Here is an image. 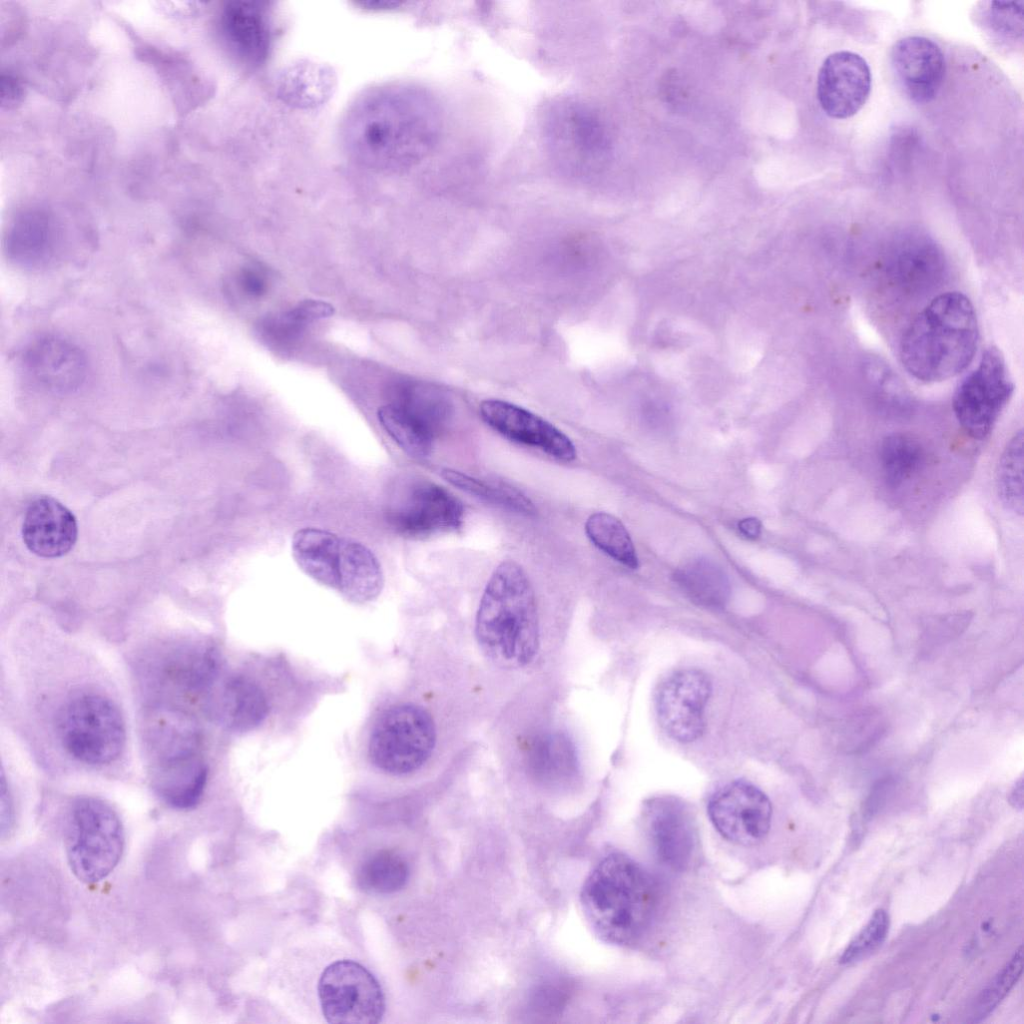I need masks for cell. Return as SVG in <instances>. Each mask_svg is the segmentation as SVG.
<instances>
[{
	"label": "cell",
	"mask_w": 1024,
	"mask_h": 1024,
	"mask_svg": "<svg viewBox=\"0 0 1024 1024\" xmlns=\"http://www.w3.org/2000/svg\"><path fill=\"white\" fill-rule=\"evenodd\" d=\"M1023 2H990L989 21L992 28L1006 36L1022 37Z\"/></svg>",
	"instance_id": "37"
},
{
	"label": "cell",
	"mask_w": 1024,
	"mask_h": 1024,
	"mask_svg": "<svg viewBox=\"0 0 1024 1024\" xmlns=\"http://www.w3.org/2000/svg\"><path fill=\"white\" fill-rule=\"evenodd\" d=\"M59 735L67 752L90 765H106L121 754L125 723L110 699L96 694L78 696L59 717Z\"/></svg>",
	"instance_id": "8"
},
{
	"label": "cell",
	"mask_w": 1024,
	"mask_h": 1024,
	"mask_svg": "<svg viewBox=\"0 0 1024 1024\" xmlns=\"http://www.w3.org/2000/svg\"><path fill=\"white\" fill-rule=\"evenodd\" d=\"M708 814L723 837L748 846L761 842L767 835L772 807L768 797L758 787L737 780L712 795L708 803Z\"/></svg>",
	"instance_id": "16"
},
{
	"label": "cell",
	"mask_w": 1024,
	"mask_h": 1024,
	"mask_svg": "<svg viewBox=\"0 0 1024 1024\" xmlns=\"http://www.w3.org/2000/svg\"><path fill=\"white\" fill-rule=\"evenodd\" d=\"M13 823V808L4 774L1 779V831L2 837L9 833Z\"/></svg>",
	"instance_id": "41"
},
{
	"label": "cell",
	"mask_w": 1024,
	"mask_h": 1024,
	"mask_svg": "<svg viewBox=\"0 0 1024 1024\" xmlns=\"http://www.w3.org/2000/svg\"><path fill=\"white\" fill-rule=\"evenodd\" d=\"M567 990L554 984L540 986L532 997L533 1008L541 1014L558 1012L567 1000Z\"/></svg>",
	"instance_id": "38"
},
{
	"label": "cell",
	"mask_w": 1024,
	"mask_h": 1024,
	"mask_svg": "<svg viewBox=\"0 0 1024 1024\" xmlns=\"http://www.w3.org/2000/svg\"><path fill=\"white\" fill-rule=\"evenodd\" d=\"M889 916L884 909H877L867 924L847 945L839 962L850 965L861 961L876 951L886 939Z\"/></svg>",
	"instance_id": "35"
},
{
	"label": "cell",
	"mask_w": 1024,
	"mask_h": 1024,
	"mask_svg": "<svg viewBox=\"0 0 1024 1024\" xmlns=\"http://www.w3.org/2000/svg\"><path fill=\"white\" fill-rule=\"evenodd\" d=\"M1013 392L1001 351L990 347L956 388L952 400L955 417L971 438L982 440L993 430Z\"/></svg>",
	"instance_id": "10"
},
{
	"label": "cell",
	"mask_w": 1024,
	"mask_h": 1024,
	"mask_svg": "<svg viewBox=\"0 0 1024 1024\" xmlns=\"http://www.w3.org/2000/svg\"><path fill=\"white\" fill-rule=\"evenodd\" d=\"M220 25L228 47L242 64L254 69L267 61L274 38L268 3L230 1L221 12Z\"/></svg>",
	"instance_id": "20"
},
{
	"label": "cell",
	"mask_w": 1024,
	"mask_h": 1024,
	"mask_svg": "<svg viewBox=\"0 0 1024 1024\" xmlns=\"http://www.w3.org/2000/svg\"><path fill=\"white\" fill-rule=\"evenodd\" d=\"M333 312V307L328 303L316 300H306L290 310L285 318L290 322L304 323L329 317Z\"/></svg>",
	"instance_id": "39"
},
{
	"label": "cell",
	"mask_w": 1024,
	"mask_h": 1024,
	"mask_svg": "<svg viewBox=\"0 0 1024 1024\" xmlns=\"http://www.w3.org/2000/svg\"><path fill=\"white\" fill-rule=\"evenodd\" d=\"M292 555L307 576L353 602L373 600L383 588L384 575L378 559L355 540L322 529L304 528L293 536Z\"/></svg>",
	"instance_id": "5"
},
{
	"label": "cell",
	"mask_w": 1024,
	"mask_h": 1024,
	"mask_svg": "<svg viewBox=\"0 0 1024 1024\" xmlns=\"http://www.w3.org/2000/svg\"><path fill=\"white\" fill-rule=\"evenodd\" d=\"M24 94L23 85L13 74H2L1 77V102L8 108L18 104Z\"/></svg>",
	"instance_id": "40"
},
{
	"label": "cell",
	"mask_w": 1024,
	"mask_h": 1024,
	"mask_svg": "<svg viewBox=\"0 0 1024 1024\" xmlns=\"http://www.w3.org/2000/svg\"><path fill=\"white\" fill-rule=\"evenodd\" d=\"M879 455L886 480L892 486H899L918 471L924 451L912 435L895 433L883 439Z\"/></svg>",
	"instance_id": "32"
},
{
	"label": "cell",
	"mask_w": 1024,
	"mask_h": 1024,
	"mask_svg": "<svg viewBox=\"0 0 1024 1024\" xmlns=\"http://www.w3.org/2000/svg\"><path fill=\"white\" fill-rule=\"evenodd\" d=\"M871 70L858 53L836 51L823 61L817 78V97L824 113L834 119L854 116L871 92Z\"/></svg>",
	"instance_id": "19"
},
{
	"label": "cell",
	"mask_w": 1024,
	"mask_h": 1024,
	"mask_svg": "<svg viewBox=\"0 0 1024 1024\" xmlns=\"http://www.w3.org/2000/svg\"><path fill=\"white\" fill-rule=\"evenodd\" d=\"M1022 971L1023 947L1020 945L1011 959L980 993L973 1007L972 1022L983 1020L999 1005L1017 983Z\"/></svg>",
	"instance_id": "34"
},
{
	"label": "cell",
	"mask_w": 1024,
	"mask_h": 1024,
	"mask_svg": "<svg viewBox=\"0 0 1024 1024\" xmlns=\"http://www.w3.org/2000/svg\"><path fill=\"white\" fill-rule=\"evenodd\" d=\"M408 877L406 861L393 851L382 850L360 865L356 879L359 887L366 892L390 894L402 889Z\"/></svg>",
	"instance_id": "31"
},
{
	"label": "cell",
	"mask_w": 1024,
	"mask_h": 1024,
	"mask_svg": "<svg viewBox=\"0 0 1024 1024\" xmlns=\"http://www.w3.org/2000/svg\"><path fill=\"white\" fill-rule=\"evenodd\" d=\"M884 271L894 288L907 296H921L943 281L946 260L933 239L919 232H908L889 246Z\"/></svg>",
	"instance_id": "17"
},
{
	"label": "cell",
	"mask_w": 1024,
	"mask_h": 1024,
	"mask_svg": "<svg viewBox=\"0 0 1024 1024\" xmlns=\"http://www.w3.org/2000/svg\"><path fill=\"white\" fill-rule=\"evenodd\" d=\"M1009 801H1010L1011 805L1014 806L1015 808L1020 809V810L1022 809V807H1023V780H1022V778L1019 779L1015 783V786L1013 787V789H1012V791L1010 793Z\"/></svg>",
	"instance_id": "44"
},
{
	"label": "cell",
	"mask_w": 1024,
	"mask_h": 1024,
	"mask_svg": "<svg viewBox=\"0 0 1024 1024\" xmlns=\"http://www.w3.org/2000/svg\"><path fill=\"white\" fill-rule=\"evenodd\" d=\"M441 474L453 486L491 505L525 516L536 513L531 500L508 484L477 479L453 469H443Z\"/></svg>",
	"instance_id": "29"
},
{
	"label": "cell",
	"mask_w": 1024,
	"mask_h": 1024,
	"mask_svg": "<svg viewBox=\"0 0 1024 1024\" xmlns=\"http://www.w3.org/2000/svg\"><path fill=\"white\" fill-rule=\"evenodd\" d=\"M528 759L532 773L541 781L567 780L576 772L574 747L561 734H546L536 738L530 746Z\"/></svg>",
	"instance_id": "28"
},
{
	"label": "cell",
	"mask_w": 1024,
	"mask_h": 1024,
	"mask_svg": "<svg viewBox=\"0 0 1024 1024\" xmlns=\"http://www.w3.org/2000/svg\"><path fill=\"white\" fill-rule=\"evenodd\" d=\"M584 529L593 545L607 556L631 569L638 567L631 537L618 518L606 512H596L587 518Z\"/></svg>",
	"instance_id": "30"
},
{
	"label": "cell",
	"mask_w": 1024,
	"mask_h": 1024,
	"mask_svg": "<svg viewBox=\"0 0 1024 1024\" xmlns=\"http://www.w3.org/2000/svg\"><path fill=\"white\" fill-rule=\"evenodd\" d=\"M580 903L596 936L609 944L627 946L638 941L652 922L657 889L637 862L613 853L586 878Z\"/></svg>",
	"instance_id": "4"
},
{
	"label": "cell",
	"mask_w": 1024,
	"mask_h": 1024,
	"mask_svg": "<svg viewBox=\"0 0 1024 1024\" xmlns=\"http://www.w3.org/2000/svg\"><path fill=\"white\" fill-rule=\"evenodd\" d=\"M77 534L75 516L58 500L40 496L29 504L22 537L32 553L44 558L61 557L73 548Z\"/></svg>",
	"instance_id": "23"
},
{
	"label": "cell",
	"mask_w": 1024,
	"mask_h": 1024,
	"mask_svg": "<svg viewBox=\"0 0 1024 1024\" xmlns=\"http://www.w3.org/2000/svg\"><path fill=\"white\" fill-rule=\"evenodd\" d=\"M893 786V779L886 777L881 779L872 789L871 795L867 801V810L870 813L876 811L880 805L885 802L887 795L889 794Z\"/></svg>",
	"instance_id": "42"
},
{
	"label": "cell",
	"mask_w": 1024,
	"mask_h": 1024,
	"mask_svg": "<svg viewBox=\"0 0 1024 1024\" xmlns=\"http://www.w3.org/2000/svg\"><path fill=\"white\" fill-rule=\"evenodd\" d=\"M325 1019L336 1024H376L385 1012V997L375 976L352 960L325 968L318 982Z\"/></svg>",
	"instance_id": "12"
},
{
	"label": "cell",
	"mask_w": 1024,
	"mask_h": 1024,
	"mask_svg": "<svg viewBox=\"0 0 1024 1024\" xmlns=\"http://www.w3.org/2000/svg\"><path fill=\"white\" fill-rule=\"evenodd\" d=\"M996 485L1003 505L1011 512L1023 514V433H1016L1001 455Z\"/></svg>",
	"instance_id": "33"
},
{
	"label": "cell",
	"mask_w": 1024,
	"mask_h": 1024,
	"mask_svg": "<svg viewBox=\"0 0 1024 1024\" xmlns=\"http://www.w3.org/2000/svg\"><path fill=\"white\" fill-rule=\"evenodd\" d=\"M388 521L400 535L421 538L456 531L464 521L461 501L444 487L423 478L406 479L388 504Z\"/></svg>",
	"instance_id": "11"
},
{
	"label": "cell",
	"mask_w": 1024,
	"mask_h": 1024,
	"mask_svg": "<svg viewBox=\"0 0 1024 1024\" xmlns=\"http://www.w3.org/2000/svg\"><path fill=\"white\" fill-rule=\"evenodd\" d=\"M738 529L747 538L755 539L761 533V522L754 517L745 518L739 521Z\"/></svg>",
	"instance_id": "43"
},
{
	"label": "cell",
	"mask_w": 1024,
	"mask_h": 1024,
	"mask_svg": "<svg viewBox=\"0 0 1024 1024\" xmlns=\"http://www.w3.org/2000/svg\"><path fill=\"white\" fill-rule=\"evenodd\" d=\"M219 677L204 694L209 714L234 731H248L258 726L268 711L267 700L260 687L240 675Z\"/></svg>",
	"instance_id": "24"
},
{
	"label": "cell",
	"mask_w": 1024,
	"mask_h": 1024,
	"mask_svg": "<svg viewBox=\"0 0 1024 1024\" xmlns=\"http://www.w3.org/2000/svg\"><path fill=\"white\" fill-rule=\"evenodd\" d=\"M675 582L695 603L709 607L725 606L730 596V583L723 569L715 562L698 558L679 567Z\"/></svg>",
	"instance_id": "27"
},
{
	"label": "cell",
	"mask_w": 1024,
	"mask_h": 1024,
	"mask_svg": "<svg viewBox=\"0 0 1024 1024\" xmlns=\"http://www.w3.org/2000/svg\"><path fill=\"white\" fill-rule=\"evenodd\" d=\"M712 693L708 675L696 668L674 671L658 686L655 710L658 722L673 740L688 743L705 730V709Z\"/></svg>",
	"instance_id": "14"
},
{
	"label": "cell",
	"mask_w": 1024,
	"mask_h": 1024,
	"mask_svg": "<svg viewBox=\"0 0 1024 1024\" xmlns=\"http://www.w3.org/2000/svg\"><path fill=\"white\" fill-rule=\"evenodd\" d=\"M443 131L438 100L411 84L373 87L350 106L342 125L348 155L383 173H402L424 161Z\"/></svg>",
	"instance_id": "1"
},
{
	"label": "cell",
	"mask_w": 1024,
	"mask_h": 1024,
	"mask_svg": "<svg viewBox=\"0 0 1024 1024\" xmlns=\"http://www.w3.org/2000/svg\"><path fill=\"white\" fill-rule=\"evenodd\" d=\"M479 412L483 421L505 438L538 449L563 462L574 461L577 450L571 439L552 423L513 403L487 399Z\"/></svg>",
	"instance_id": "18"
},
{
	"label": "cell",
	"mask_w": 1024,
	"mask_h": 1024,
	"mask_svg": "<svg viewBox=\"0 0 1024 1024\" xmlns=\"http://www.w3.org/2000/svg\"><path fill=\"white\" fill-rule=\"evenodd\" d=\"M891 66L905 95L917 104L932 101L943 83L945 58L941 48L923 36H907L891 50Z\"/></svg>",
	"instance_id": "21"
},
{
	"label": "cell",
	"mask_w": 1024,
	"mask_h": 1024,
	"mask_svg": "<svg viewBox=\"0 0 1024 1024\" xmlns=\"http://www.w3.org/2000/svg\"><path fill=\"white\" fill-rule=\"evenodd\" d=\"M436 741L431 715L415 704L387 709L375 723L368 746L371 762L391 775L419 769L430 757Z\"/></svg>",
	"instance_id": "9"
},
{
	"label": "cell",
	"mask_w": 1024,
	"mask_h": 1024,
	"mask_svg": "<svg viewBox=\"0 0 1024 1024\" xmlns=\"http://www.w3.org/2000/svg\"><path fill=\"white\" fill-rule=\"evenodd\" d=\"M143 739L150 778L185 773L205 763L198 723L181 709L153 707L144 719Z\"/></svg>",
	"instance_id": "13"
},
{
	"label": "cell",
	"mask_w": 1024,
	"mask_h": 1024,
	"mask_svg": "<svg viewBox=\"0 0 1024 1024\" xmlns=\"http://www.w3.org/2000/svg\"><path fill=\"white\" fill-rule=\"evenodd\" d=\"M645 832L661 862L675 870L690 867L699 837L691 807L681 798L661 795L647 800L642 811Z\"/></svg>",
	"instance_id": "15"
},
{
	"label": "cell",
	"mask_w": 1024,
	"mask_h": 1024,
	"mask_svg": "<svg viewBox=\"0 0 1024 1024\" xmlns=\"http://www.w3.org/2000/svg\"><path fill=\"white\" fill-rule=\"evenodd\" d=\"M475 635L485 655L501 667H524L535 658L540 645L536 597L516 561H502L490 575L476 613Z\"/></svg>",
	"instance_id": "2"
},
{
	"label": "cell",
	"mask_w": 1024,
	"mask_h": 1024,
	"mask_svg": "<svg viewBox=\"0 0 1024 1024\" xmlns=\"http://www.w3.org/2000/svg\"><path fill=\"white\" fill-rule=\"evenodd\" d=\"M542 128L546 151L560 173L578 181L587 176L603 148L592 109L579 96L556 97L544 110Z\"/></svg>",
	"instance_id": "7"
},
{
	"label": "cell",
	"mask_w": 1024,
	"mask_h": 1024,
	"mask_svg": "<svg viewBox=\"0 0 1024 1024\" xmlns=\"http://www.w3.org/2000/svg\"><path fill=\"white\" fill-rule=\"evenodd\" d=\"M24 364L32 378L54 392H71L85 381L88 362L73 342L58 336H44L30 344Z\"/></svg>",
	"instance_id": "22"
},
{
	"label": "cell",
	"mask_w": 1024,
	"mask_h": 1024,
	"mask_svg": "<svg viewBox=\"0 0 1024 1024\" xmlns=\"http://www.w3.org/2000/svg\"><path fill=\"white\" fill-rule=\"evenodd\" d=\"M378 419L394 442L414 458L429 456L437 435L445 427L428 407L418 401L406 405H385L379 408Z\"/></svg>",
	"instance_id": "26"
},
{
	"label": "cell",
	"mask_w": 1024,
	"mask_h": 1024,
	"mask_svg": "<svg viewBox=\"0 0 1024 1024\" xmlns=\"http://www.w3.org/2000/svg\"><path fill=\"white\" fill-rule=\"evenodd\" d=\"M124 849V831L113 808L95 797L76 799L69 811L66 854L73 874L96 883L117 866Z\"/></svg>",
	"instance_id": "6"
},
{
	"label": "cell",
	"mask_w": 1024,
	"mask_h": 1024,
	"mask_svg": "<svg viewBox=\"0 0 1024 1024\" xmlns=\"http://www.w3.org/2000/svg\"><path fill=\"white\" fill-rule=\"evenodd\" d=\"M59 233L53 219L44 211L30 210L10 225L4 242L7 258L16 266L45 268L59 251Z\"/></svg>",
	"instance_id": "25"
},
{
	"label": "cell",
	"mask_w": 1024,
	"mask_h": 1024,
	"mask_svg": "<svg viewBox=\"0 0 1024 1024\" xmlns=\"http://www.w3.org/2000/svg\"><path fill=\"white\" fill-rule=\"evenodd\" d=\"M864 373L877 397L898 404L907 402L909 395L903 382L884 361L869 358L864 364Z\"/></svg>",
	"instance_id": "36"
},
{
	"label": "cell",
	"mask_w": 1024,
	"mask_h": 1024,
	"mask_svg": "<svg viewBox=\"0 0 1024 1024\" xmlns=\"http://www.w3.org/2000/svg\"><path fill=\"white\" fill-rule=\"evenodd\" d=\"M979 329L974 307L960 292L933 298L905 329L900 359L915 379L933 383L962 372L972 361Z\"/></svg>",
	"instance_id": "3"
}]
</instances>
